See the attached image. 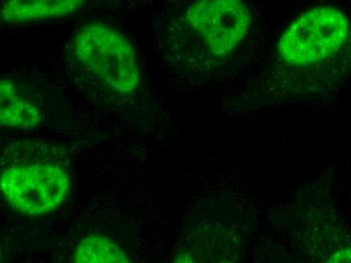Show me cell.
Listing matches in <instances>:
<instances>
[{"instance_id":"cell-1","label":"cell","mask_w":351,"mask_h":263,"mask_svg":"<svg viewBox=\"0 0 351 263\" xmlns=\"http://www.w3.org/2000/svg\"><path fill=\"white\" fill-rule=\"evenodd\" d=\"M72 54L85 72L111 93L130 96L140 89L134 47L112 25L98 21L81 25L73 36Z\"/></svg>"},{"instance_id":"cell-2","label":"cell","mask_w":351,"mask_h":263,"mask_svg":"<svg viewBox=\"0 0 351 263\" xmlns=\"http://www.w3.org/2000/svg\"><path fill=\"white\" fill-rule=\"evenodd\" d=\"M351 38L350 16L332 5L309 8L285 30L277 55L290 67L321 65L340 54Z\"/></svg>"},{"instance_id":"cell-3","label":"cell","mask_w":351,"mask_h":263,"mask_svg":"<svg viewBox=\"0 0 351 263\" xmlns=\"http://www.w3.org/2000/svg\"><path fill=\"white\" fill-rule=\"evenodd\" d=\"M0 190L14 211L27 216L48 215L67 198L69 174L53 162H16L2 168Z\"/></svg>"},{"instance_id":"cell-4","label":"cell","mask_w":351,"mask_h":263,"mask_svg":"<svg viewBox=\"0 0 351 263\" xmlns=\"http://www.w3.org/2000/svg\"><path fill=\"white\" fill-rule=\"evenodd\" d=\"M182 21L213 57L232 55L247 38L254 14L245 0H194Z\"/></svg>"},{"instance_id":"cell-5","label":"cell","mask_w":351,"mask_h":263,"mask_svg":"<svg viewBox=\"0 0 351 263\" xmlns=\"http://www.w3.org/2000/svg\"><path fill=\"white\" fill-rule=\"evenodd\" d=\"M86 0H5L1 6V21L27 23L65 18L80 10Z\"/></svg>"},{"instance_id":"cell-6","label":"cell","mask_w":351,"mask_h":263,"mask_svg":"<svg viewBox=\"0 0 351 263\" xmlns=\"http://www.w3.org/2000/svg\"><path fill=\"white\" fill-rule=\"evenodd\" d=\"M43 121L40 111L19 93L8 79L0 82V126L2 129L29 130Z\"/></svg>"},{"instance_id":"cell-7","label":"cell","mask_w":351,"mask_h":263,"mask_svg":"<svg viewBox=\"0 0 351 263\" xmlns=\"http://www.w3.org/2000/svg\"><path fill=\"white\" fill-rule=\"evenodd\" d=\"M76 263H128L130 256L112 239L99 235H89L77 245L73 254Z\"/></svg>"},{"instance_id":"cell-8","label":"cell","mask_w":351,"mask_h":263,"mask_svg":"<svg viewBox=\"0 0 351 263\" xmlns=\"http://www.w3.org/2000/svg\"><path fill=\"white\" fill-rule=\"evenodd\" d=\"M328 262H351V248L335 252L327 260Z\"/></svg>"}]
</instances>
